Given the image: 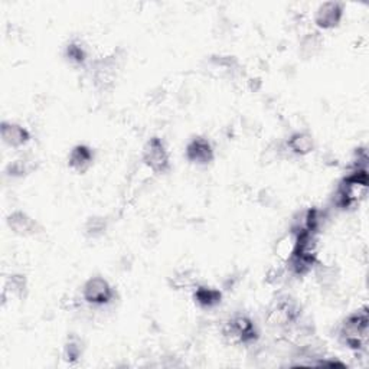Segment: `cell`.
I'll return each instance as SVG.
<instances>
[{
  "instance_id": "cell-10",
  "label": "cell",
  "mask_w": 369,
  "mask_h": 369,
  "mask_svg": "<svg viewBox=\"0 0 369 369\" xmlns=\"http://www.w3.org/2000/svg\"><path fill=\"white\" fill-rule=\"evenodd\" d=\"M8 226L13 234L21 237L35 235L39 230L38 222L23 211H13L8 217Z\"/></svg>"
},
{
  "instance_id": "cell-19",
  "label": "cell",
  "mask_w": 369,
  "mask_h": 369,
  "mask_svg": "<svg viewBox=\"0 0 369 369\" xmlns=\"http://www.w3.org/2000/svg\"><path fill=\"white\" fill-rule=\"evenodd\" d=\"M81 353H82V345H81V340L75 336H71L68 339V342L65 344V348H64V355H65V359L68 362H75L81 358Z\"/></svg>"
},
{
  "instance_id": "cell-9",
  "label": "cell",
  "mask_w": 369,
  "mask_h": 369,
  "mask_svg": "<svg viewBox=\"0 0 369 369\" xmlns=\"http://www.w3.org/2000/svg\"><path fill=\"white\" fill-rule=\"evenodd\" d=\"M0 136L3 143L12 149H21L31 140V133L23 126L12 121H3L0 127Z\"/></svg>"
},
{
  "instance_id": "cell-13",
  "label": "cell",
  "mask_w": 369,
  "mask_h": 369,
  "mask_svg": "<svg viewBox=\"0 0 369 369\" xmlns=\"http://www.w3.org/2000/svg\"><path fill=\"white\" fill-rule=\"evenodd\" d=\"M193 299L198 305L204 309H214L221 303L222 293L214 287L200 286V287L195 289Z\"/></svg>"
},
{
  "instance_id": "cell-18",
  "label": "cell",
  "mask_w": 369,
  "mask_h": 369,
  "mask_svg": "<svg viewBox=\"0 0 369 369\" xmlns=\"http://www.w3.org/2000/svg\"><path fill=\"white\" fill-rule=\"evenodd\" d=\"M107 230V222L102 217H93L85 224V234L90 238H100Z\"/></svg>"
},
{
  "instance_id": "cell-3",
  "label": "cell",
  "mask_w": 369,
  "mask_h": 369,
  "mask_svg": "<svg viewBox=\"0 0 369 369\" xmlns=\"http://www.w3.org/2000/svg\"><path fill=\"white\" fill-rule=\"evenodd\" d=\"M224 335L225 337H228L231 342L234 344H252L257 340V329H255V324L252 320L247 316L238 315L230 319L224 326Z\"/></svg>"
},
{
  "instance_id": "cell-4",
  "label": "cell",
  "mask_w": 369,
  "mask_h": 369,
  "mask_svg": "<svg viewBox=\"0 0 369 369\" xmlns=\"http://www.w3.org/2000/svg\"><path fill=\"white\" fill-rule=\"evenodd\" d=\"M143 162L154 174H166L170 169V156L162 139L153 137L145 145Z\"/></svg>"
},
{
  "instance_id": "cell-1",
  "label": "cell",
  "mask_w": 369,
  "mask_h": 369,
  "mask_svg": "<svg viewBox=\"0 0 369 369\" xmlns=\"http://www.w3.org/2000/svg\"><path fill=\"white\" fill-rule=\"evenodd\" d=\"M368 191V170L366 167H355L353 172L339 183L333 198V204L339 209H348L362 201Z\"/></svg>"
},
{
  "instance_id": "cell-15",
  "label": "cell",
  "mask_w": 369,
  "mask_h": 369,
  "mask_svg": "<svg viewBox=\"0 0 369 369\" xmlns=\"http://www.w3.org/2000/svg\"><path fill=\"white\" fill-rule=\"evenodd\" d=\"M323 45V40L319 32H310L306 34L300 40V53L305 58H311L315 56Z\"/></svg>"
},
{
  "instance_id": "cell-11",
  "label": "cell",
  "mask_w": 369,
  "mask_h": 369,
  "mask_svg": "<svg viewBox=\"0 0 369 369\" xmlns=\"http://www.w3.org/2000/svg\"><path fill=\"white\" fill-rule=\"evenodd\" d=\"M94 160L93 150L88 146L78 145L71 150L68 156V166L77 174H85L91 167Z\"/></svg>"
},
{
  "instance_id": "cell-17",
  "label": "cell",
  "mask_w": 369,
  "mask_h": 369,
  "mask_svg": "<svg viewBox=\"0 0 369 369\" xmlns=\"http://www.w3.org/2000/svg\"><path fill=\"white\" fill-rule=\"evenodd\" d=\"M31 170H34V163L27 158H21V159L13 160L8 166V174L10 176H15V178L25 176V175L29 174Z\"/></svg>"
},
{
  "instance_id": "cell-12",
  "label": "cell",
  "mask_w": 369,
  "mask_h": 369,
  "mask_svg": "<svg viewBox=\"0 0 369 369\" xmlns=\"http://www.w3.org/2000/svg\"><path fill=\"white\" fill-rule=\"evenodd\" d=\"M287 149L297 156H307L315 149L313 136L307 132H297L287 140Z\"/></svg>"
},
{
  "instance_id": "cell-5",
  "label": "cell",
  "mask_w": 369,
  "mask_h": 369,
  "mask_svg": "<svg viewBox=\"0 0 369 369\" xmlns=\"http://www.w3.org/2000/svg\"><path fill=\"white\" fill-rule=\"evenodd\" d=\"M82 297L85 302L93 306H104L112 300L115 290L106 278L97 276L85 281L82 286Z\"/></svg>"
},
{
  "instance_id": "cell-14",
  "label": "cell",
  "mask_w": 369,
  "mask_h": 369,
  "mask_svg": "<svg viewBox=\"0 0 369 369\" xmlns=\"http://www.w3.org/2000/svg\"><path fill=\"white\" fill-rule=\"evenodd\" d=\"M27 291V280L23 274H10L5 283L3 294L13 297V299H22Z\"/></svg>"
},
{
  "instance_id": "cell-6",
  "label": "cell",
  "mask_w": 369,
  "mask_h": 369,
  "mask_svg": "<svg viewBox=\"0 0 369 369\" xmlns=\"http://www.w3.org/2000/svg\"><path fill=\"white\" fill-rule=\"evenodd\" d=\"M119 67H120V62L116 55H110L103 60H98L93 67V78L97 87L102 90H107L112 87Z\"/></svg>"
},
{
  "instance_id": "cell-8",
  "label": "cell",
  "mask_w": 369,
  "mask_h": 369,
  "mask_svg": "<svg viewBox=\"0 0 369 369\" xmlns=\"http://www.w3.org/2000/svg\"><path fill=\"white\" fill-rule=\"evenodd\" d=\"M214 149L205 137H195L187 146V159L195 165H208L214 160Z\"/></svg>"
},
{
  "instance_id": "cell-2",
  "label": "cell",
  "mask_w": 369,
  "mask_h": 369,
  "mask_svg": "<svg viewBox=\"0 0 369 369\" xmlns=\"http://www.w3.org/2000/svg\"><path fill=\"white\" fill-rule=\"evenodd\" d=\"M368 309L355 311L340 326L339 337L352 350H361L368 344Z\"/></svg>"
},
{
  "instance_id": "cell-16",
  "label": "cell",
  "mask_w": 369,
  "mask_h": 369,
  "mask_svg": "<svg viewBox=\"0 0 369 369\" xmlns=\"http://www.w3.org/2000/svg\"><path fill=\"white\" fill-rule=\"evenodd\" d=\"M65 56L74 64H84L87 60V51H85L84 45L78 40L69 42L68 47L65 48Z\"/></svg>"
},
{
  "instance_id": "cell-20",
  "label": "cell",
  "mask_w": 369,
  "mask_h": 369,
  "mask_svg": "<svg viewBox=\"0 0 369 369\" xmlns=\"http://www.w3.org/2000/svg\"><path fill=\"white\" fill-rule=\"evenodd\" d=\"M195 283V276L192 274L191 270H182V272L176 273L172 277V286L176 287L178 290L188 289Z\"/></svg>"
},
{
  "instance_id": "cell-7",
  "label": "cell",
  "mask_w": 369,
  "mask_h": 369,
  "mask_svg": "<svg viewBox=\"0 0 369 369\" xmlns=\"http://www.w3.org/2000/svg\"><path fill=\"white\" fill-rule=\"evenodd\" d=\"M344 5L337 2H324L315 12V23L319 29L331 31L339 26L344 18Z\"/></svg>"
}]
</instances>
